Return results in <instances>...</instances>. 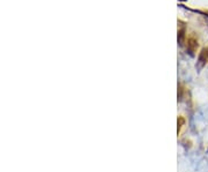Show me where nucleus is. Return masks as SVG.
Wrapping results in <instances>:
<instances>
[{"instance_id": "nucleus-1", "label": "nucleus", "mask_w": 208, "mask_h": 172, "mask_svg": "<svg viewBox=\"0 0 208 172\" xmlns=\"http://www.w3.org/2000/svg\"><path fill=\"white\" fill-rule=\"evenodd\" d=\"M207 59H208V49H204L201 51V53H200V55H199V59H198V67L200 68V67L204 66L206 64Z\"/></svg>"}]
</instances>
